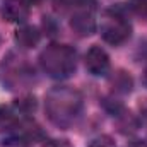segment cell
Listing matches in <instances>:
<instances>
[{
    "instance_id": "6da1fadb",
    "label": "cell",
    "mask_w": 147,
    "mask_h": 147,
    "mask_svg": "<svg viewBox=\"0 0 147 147\" xmlns=\"http://www.w3.org/2000/svg\"><path fill=\"white\" fill-rule=\"evenodd\" d=\"M82 99L77 91L69 87H57L46 96V113L58 127H69L79 116Z\"/></svg>"
},
{
    "instance_id": "7a4b0ae2",
    "label": "cell",
    "mask_w": 147,
    "mask_h": 147,
    "mask_svg": "<svg viewBox=\"0 0 147 147\" xmlns=\"http://www.w3.org/2000/svg\"><path fill=\"white\" fill-rule=\"evenodd\" d=\"M41 69L53 79H67L75 72V51L67 45H51L39 55Z\"/></svg>"
},
{
    "instance_id": "3957f363",
    "label": "cell",
    "mask_w": 147,
    "mask_h": 147,
    "mask_svg": "<svg viewBox=\"0 0 147 147\" xmlns=\"http://www.w3.org/2000/svg\"><path fill=\"white\" fill-rule=\"evenodd\" d=\"M130 34H132L130 24L118 16H111L101 24V36L110 45H115V46L121 45L130 38Z\"/></svg>"
},
{
    "instance_id": "277c9868",
    "label": "cell",
    "mask_w": 147,
    "mask_h": 147,
    "mask_svg": "<svg viewBox=\"0 0 147 147\" xmlns=\"http://www.w3.org/2000/svg\"><path fill=\"white\" fill-rule=\"evenodd\" d=\"M86 69L92 75H106L110 70V57L101 46H91L86 53Z\"/></svg>"
},
{
    "instance_id": "5b68a950",
    "label": "cell",
    "mask_w": 147,
    "mask_h": 147,
    "mask_svg": "<svg viewBox=\"0 0 147 147\" xmlns=\"http://www.w3.org/2000/svg\"><path fill=\"white\" fill-rule=\"evenodd\" d=\"M70 28L80 36H91L96 31V19L91 10H77L72 14Z\"/></svg>"
},
{
    "instance_id": "8992f818",
    "label": "cell",
    "mask_w": 147,
    "mask_h": 147,
    "mask_svg": "<svg viewBox=\"0 0 147 147\" xmlns=\"http://www.w3.org/2000/svg\"><path fill=\"white\" fill-rule=\"evenodd\" d=\"M2 16L9 22L21 24L29 17V7L22 0H5L3 9H2Z\"/></svg>"
},
{
    "instance_id": "52a82bcc",
    "label": "cell",
    "mask_w": 147,
    "mask_h": 147,
    "mask_svg": "<svg viewBox=\"0 0 147 147\" xmlns=\"http://www.w3.org/2000/svg\"><path fill=\"white\" fill-rule=\"evenodd\" d=\"M39 31L33 26H22L17 29L16 33V41L22 46V48H34L39 43Z\"/></svg>"
},
{
    "instance_id": "ba28073f",
    "label": "cell",
    "mask_w": 147,
    "mask_h": 147,
    "mask_svg": "<svg viewBox=\"0 0 147 147\" xmlns=\"http://www.w3.org/2000/svg\"><path fill=\"white\" fill-rule=\"evenodd\" d=\"M17 111H14L10 106H0V125L3 127H10L14 123H17Z\"/></svg>"
},
{
    "instance_id": "9c48e42d",
    "label": "cell",
    "mask_w": 147,
    "mask_h": 147,
    "mask_svg": "<svg viewBox=\"0 0 147 147\" xmlns=\"http://www.w3.org/2000/svg\"><path fill=\"white\" fill-rule=\"evenodd\" d=\"M2 147H28V142H26L22 137L10 135V137H5V139H3Z\"/></svg>"
},
{
    "instance_id": "30bf717a",
    "label": "cell",
    "mask_w": 147,
    "mask_h": 147,
    "mask_svg": "<svg viewBox=\"0 0 147 147\" xmlns=\"http://www.w3.org/2000/svg\"><path fill=\"white\" fill-rule=\"evenodd\" d=\"M89 147H115V142H113V139L108 137V135H101V137L92 139Z\"/></svg>"
},
{
    "instance_id": "8fae6325",
    "label": "cell",
    "mask_w": 147,
    "mask_h": 147,
    "mask_svg": "<svg viewBox=\"0 0 147 147\" xmlns=\"http://www.w3.org/2000/svg\"><path fill=\"white\" fill-rule=\"evenodd\" d=\"M130 9L139 16H147V0H130Z\"/></svg>"
},
{
    "instance_id": "7c38bea8",
    "label": "cell",
    "mask_w": 147,
    "mask_h": 147,
    "mask_svg": "<svg viewBox=\"0 0 147 147\" xmlns=\"http://www.w3.org/2000/svg\"><path fill=\"white\" fill-rule=\"evenodd\" d=\"M22 2H24V3H26L28 7H31V5H38V3H39L41 0H22Z\"/></svg>"
},
{
    "instance_id": "4fadbf2b",
    "label": "cell",
    "mask_w": 147,
    "mask_h": 147,
    "mask_svg": "<svg viewBox=\"0 0 147 147\" xmlns=\"http://www.w3.org/2000/svg\"><path fill=\"white\" fill-rule=\"evenodd\" d=\"M144 80H146V84H147V70H146V79H144Z\"/></svg>"
}]
</instances>
